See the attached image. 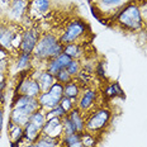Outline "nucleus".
Returning <instances> with one entry per match:
<instances>
[{
    "instance_id": "20e7f679",
    "label": "nucleus",
    "mask_w": 147,
    "mask_h": 147,
    "mask_svg": "<svg viewBox=\"0 0 147 147\" xmlns=\"http://www.w3.org/2000/svg\"><path fill=\"white\" fill-rule=\"evenodd\" d=\"M112 119V112L108 108L99 107L91 110L85 117V131L90 133H102L109 125Z\"/></svg>"
},
{
    "instance_id": "6e6552de",
    "label": "nucleus",
    "mask_w": 147,
    "mask_h": 147,
    "mask_svg": "<svg viewBox=\"0 0 147 147\" xmlns=\"http://www.w3.org/2000/svg\"><path fill=\"white\" fill-rule=\"evenodd\" d=\"M22 74H24V75H22V79L15 88V94H22V95H27L30 98H38L42 91L36 78L30 74V71Z\"/></svg>"
},
{
    "instance_id": "72a5a7b5",
    "label": "nucleus",
    "mask_w": 147,
    "mask_h": 147,
    "mask_svg": "<svg viewBox=\"0 0 147 147\" xmlns=\"http://www.w3.org/2000/svg\"><path fill=\"white\" fill-rule=\"evenodd\" d=\"M11 0H0V15H4V13L7 11V9L9 7V4H10Z\"/></svg>"
},
{
    "instance_id": "9d476101",
    "label": "nucleus",
    "mask_w": 147,
    "mask_h": 147,
    "mask_svg": "<svg viewBox=\"0 0 147 147\" xmlns=\"http://www.w3.org/2000/svg\"><path fill=\"white\" fill-rule=\"evenodd\" d=\"M98 100V91L94 88L91 86H86L82 88L81 94L78 99V103H76V108L80 109L84 115L86 117L91 110L95 109V104Z\"/></svg>"
},
{
    "instance_id": "f257e3e1",
    "label": "nucleus",
    "mask_w": 147,
    "mask_h": 147,
    "mask_svg": "<svg viewBox=\"0 0 147 147\" xmlns=\"http://www.w3.org/2000/svg\"><path fill=\"white\" fill-rule=\"evenodd\" d=\"M62 52L63 45L60 42L59 37L55 33H45V34L41 36L32 55L34 61L47 62L48 60L60 56Z\"/></svg>"
},
{
    "instance_id": "f3484780",
    "label": "nucleus",
    "mask_w": 147,
    "mask_h": 147,
    "mask_svg": "<svg viewBox=\"0 0 147 147\" xmlns=\"http://www.w3.org/2000/svg\"><path fill=\"white\" fill-rule=\"evenodd\" d=\"M81 90H82V88L79 85V82L75 79H72L71 81H69L67 84L63 85V96L70 98V99L78 102L79 96L81 94Z\"/></svg>"
},
{
    "instance_id": "a878e982",
    "label": "nucleus",
    "mask_w": 147,
    "mask_h": 147,
    "mask_svg": "<svg viewBox=\"0 0 147 147\" xmlns=\"http://www.w3.org/2000/svg\"><path fill=\"white\" fill-rule=\"evenodd\" d=\"M61 123H62V136H69V134H74L78 133L74 127L72 122L70 121V118L65 115L63 118H61Z\"/></svg>"
},
{
    "instance_id": "c756f323",
    "label": "nucleus",
    "mask_w": 147,
    "mask_h": 147,
    "mask_svg": "<svg viewBox=\"0 0 147 147\" xmlns=\"http://www.w3.org/2000/svg\"><path fill=\"white\" fill-rule=\"evenodd\" d=\"M76 103H78V102H75V100H72V99H70V98L62 96V99H61V102H60L59 105L61 107V108L65 109L67 113H69L70 110H72V109L76 107Z\"/></svg>"
},
{
    "instance_id": "4c0bfd02",
    "label": "nucleus",
    "mask_w": 147,
    "mask_h": 147,
    "mask_svg": "<svg viewBox=\"0 0 147 147\" xmlns=\"http://www.w3.org/2000/svg\"><path fill=\"white\" fill-rule=\"evenodd\" d=\"M59 147H61V146H59Z\"/></svg>"
},
{
    "instance_id": "412c9836",
    "label": "nucleus",
    "mask_w": 147,
    "mask_h": 147,
    "mask_svg": "<svg viewBox=\"0 0 147 147\" xmlns=\"http://www.w3.org/2000/svg\"><path fill=\"white\" fill-rule=\"evenodd\" d=\"M29 122L42 131L43 125L46 124V122H47V110H45L43 108H39L38 110H36V112L30 115Z\"/></svg>"
},
{
    "instance_id": "2f4dec72",
    "label": "nucleus",
    "mask_w": 147,
    "mask_h": 147,
    "mask_svg": "<svg viewBox=\"0 0 147 147\" xmlns=\"http://www.w3.org/2000/svg\"><path fill=\"white\" fill-rule=\"evenodd\" d=\"M9 61L8 60H3L0 61V81L1 80H5V74L8 72V69H9Z\"/></svg>"
},
{
    "instance_id": "b1692460",
    "label": "nucleus",
    "mask_w": 147,
    "mask_h": 147,
    "mask_svg": "<svg viewBox=\"0 0 147 147\" xmlns=\"http://www.w3.org/2000/svg\"><path fill=\"white\" fill-rule=\"evenodd\" d=\"M127 0H99V7L102 8V11L104 9H121L127 4Z\"/></svg>"
},
{
    "instance_id": "e433bc0d",
    "label": "nucleus",
    "mask_w": 147,
    "mask_h": 147,
    "mask_svg": "<svg viewBox=\"0 0 147 147\" xmlns=\"http://www.w3.org/2000/svg\"><path fill=\"white\" fill-rule=\"evenodd\" d=\"M1 23H3V22H1V15H0V26H1Z\"/></svg>"
},
{
    "instance_id": "4be33fe9",
    "label": "nucleus",
    "mask_w": 147,
    "mask_h": 147,
    "mask_svg": "<svg viewBox=\"0 0 147 147\" xmlns=\"http://www.w3.org/2000/svg\"><path fill=\"white\" fill-rule=\"evenodd\" d=\"M103 95L105 98H124V93L118 82H112L104 89Z\"/></svg>"
},
{
    "instance_id": "f704fd0d",
    "label": "nucleus",
    "mask_w": 147,
    "mask_h": 147,
    "mask_svg": "<svg viewBox=\"0 0 147 147\" xmlns=\"http://www.w3.org/2000/svg\"><path fill=\"white\" fill-rule=\"evenodd\" d=\"M3 123H4V105L0 104V131L3 128Z\"/></svg>"
},
{
    "instance_id": "f03ea898",
    "label": "nucleus",
    "mask_w": 147,
    "mask_h": 147,
    "mask_svg": "<svg viewBox=\"0 0 147 147\" xmlns=\"http://www.w3.org/2000/svg\"><path fill=\"white\" fill-rule=\"evenodd\" d=\"M114 20L122 29L129 32H136L143 28V18L136 1H128L122 7L114 17Z\"/></svg>"
},
{
    "instance_id": "1a4fd4ad",
    "label": "nucleus",
    "mask_w": 147,
    "mask_h": 147,
    "mask_svg": "<svg viewBox=\"0 0 147 147\" xmlns=\"http://www.w3.org/2000/svg\"><path fill=\"white\" fill-rule=\"evenodd\" d=\"M41 36H42L41 29L37 26H29L27 28H24L23 34H22V41H20L19 52L32 55L37 43H38L39 38H41Z\"/></svg>"
},
{
    "instance_id": "6ab92c4d",
    "label": "nucleus",
    "mask_w": 147,
    "mask_h": 147,
    "mask_svg": "<svg viewBox=\"0 0 147 147\" xmlns=\"http://www.w3.org/2000/svg\"><path fill=\"white\" fill-rule=\"evenodd\" d=\"M42 131L39 128H37L34 124H32L30 122L27 123V125L24 127V141L28 143H36L38 138L41 137Z\"/></svg>"
},
{
    "instance_id": "393cba45",
    "label": "nucleus",
    "mask_w": 147,
    "mask_h": 147,
    "mask_svg": "<svg viewBox=\"0 0 147 147\" xmlns=\"http://www.w3.org/2000/svg\"><path fill=\"white\" fill-rule=\"evenodd\" d=\"M46 71H47L48 74H51L52 76H56L57 74H59L62 69V66L60 65V62L57 61V59H51L48 60L47 62H46Z\"/></svg>"
},
{
    "instance_id": "bb28decb",
    "label": "nucleus",
    "mask_w": 147,
    "mask_h": 147,
    "mask_svg": "<svg viewBox=\"0 0 147 147\" xmlns=\"http://www.w3.org/2000/svg\"><path fill=\"white\" fill-rule=\"evenodd\" d=\"M81 141H82V145L84 147H95L96 146V137L94 133L86 132L85 131L84 133H81Z\"/></svg>"
},
{
    "instance_id": "423d86ee",
    "label": "nucleus",
    "mask_w": 147,
    "mask_h": 147,
    "mask_svg": "<svg viewBox=\"0 0 147 147\" xmlns=\"http://www.w3.org/2000/svg\"><path fill=\"white\" fill-rule=\"evenodd\" d=\"M62 96H63V85L56 81L50 88V90L41 93V95L37 99H38L41 108H43L45 110H51L56 108V107H59Z\"/></svg>"
},
{
    "instance_id": "c85d7f7f",
    "label": "nucleus",
    "mask_w": 147,
    "mask_h": 147,
    "mask_svg": "<svg viewBox=\"0 0 147 147\" xmlns=\"http://www.w3.org/2000/svg\"><path fill=\"white\" fill-rule=\"evenodd\" d=\"M55 79H56V81H57V82H60V84L65 85V84H67L69 81H71V80H72V76L70 75L69 72H67V70H66V69H63V70H61V71L57 74L56 76H55Z\"/></svg>"
},
{
    "instance_id": "dca6fc26",
    "label": "nucleus",
    "mask_w": 147,
    "mask_h": 147,
    "mask_svg": "<svg viewBox=\"0 0 147 147\" xmlns=\"http://www.w3.org/2000/svg\"><path fill=\"white\" fill-rule=\"evenodd\" d=\"M8 136H9V140H10V143H22L24 142V128L9 121Z\"/></svg>"
},
{
    "instance_id": "7c9ffc66",
    "label": "nucleus",
    "mask_w": 147,
    "mask_h": 147,
    "mask_svg": "<svg viewBox=\"0 0 147 147\" xmlns=\"http://www.w3.org/2000/svg\"><path fill=\"white\" fill-rule=\"evenodd\" d=\"M65 115H67V112L61 107H56V108L47 110V118H52V117H57V118H63Z\"/></svg>"
},
{
    "instance_id": "9b49d317",
    "label": "nucleus",
    "mask_w": 147,
    "mask_h": 147,
    "mask_svg": "<svg viewBox=\"0 0 147 147\" xmlns=\"http://www.w3.org/2000/svg\"><path fill=\"white\" fill-rule=\"evenodd\" d=\"M51 9V0H29V7L27 17L29 19L36 20L43 18L46 14H48Z\"/></svg>"
},
{
    "instance_id": "7ed1b4c3",
    "label": "nucleus",
    "mask_w": 147,
    "mask_h": 147,
    "mask_svg": "<svg viewBox=\"0 0 147 147\" xmlns=\"http://www.w3.org/2000/svg\"><path fill=\"white\" fill-rule=\"evenodd\" d=\"M23 30V24L3 20L0 26V47L8 51L10 55L19 53Z\"/></svg>"
},
{
    "instance_id": "473e14b6",
    "label": "nucleus",
    "mask_w": 147,
    "mask_h": 147,
    "mask_svg": "<svg viewBox=\"0 0 147 147\" xmlns=\"http://www.w3.org/2000/svg\"><path fill=\"white\" fill-rule=\"evenodd\" d=\"M104 63H105V62L100 61V62L95 66V71H94L100 79H105V76H107L105 75V65H104Z\"/></svg>"
},
{
    "instance_id": "39448f33",
    "label": "nucleus",
    "mask_w": 147,
    "mask_h": 147,
    "mask_svg": "<svg viewBox=\"0 0 147 147\" xmlns=\"http://www.w3.org/2000/svg\"><path fill=\"white\" fill-rule=\"evenodd\" d=\"M88 30H89V27L86 22L80 19H74L67 24L66 28L63 29V32L59 37L60 42L63 46L69 43H79L84 38V36L86 34Z\"/></svg>"
},
{
    "instance_id": "a211bd4d",
    "label": "nucleus",
    "mask_w": 147,
    "mask_h": 147,
    "mask_svg": "<svg viewBox=\"0 0 147 147\" xmlns=\"http://www.w3.org/2000/svg\"><path fill=\"white\" fill-rule=\"evenodd\" d=\"M63 53L70 56L72 60H79L80 61L84 56V47L82 43H69L63 46Z\"/></svg>"
},
{
    "instance_id": "cd10ccee",
    "label": "nucleus",
    "mask_w": 147,
    "mask_h": 147,
    "mask_svg": "<svg viewBox=\"0 0 147 147\" xmlns=\"http://www.w3.org/2000/svg\"><path fill=\"white\" fill-rule=\"evenodd\" d=\"M66 70H67V72H69L70 75L72 76V79L76 78V76H78V74L81 71V63H80V61H79V60H71V62L67 65Z\"/></svg>"
},
{
    "instance_id": "aec40b11",
    "label": "nucleus",
    "mask_w": 147,
    "mask_h": 147,
    "mask_svg": "<svg viewBox=\"0 0 147 147\" xmlns=\"http://www.w3.org/2000/svg\"><path fill=\"white\" fill-rule=\"evenodd\" d=\"M60 146L61 147H84L81 141V133L62 136L60 140Z\"/></svg>"
},
{
    "instance_id": "c9c22d12",
    "label": "nucleus",
    "mask_w": 147,
    "mask_h": 147,
    "mask_svg": "<svg viewBox=\"0 0 147 147\" xmlns=\"http://www.w3.org/2000/svg\"><path fill=\"white\" fill-rule=\"evenodd\" d=\"M23 147H36V143H28L27 142V145H24Z\"/></svg>"
},
{
    "instance_id": "f8f14e48",
    "label": "nucleus",
    "mask_w": 147,
    "mask_h": 147,
    "mask_svg": "<svg viewBox=\"0 0 147 147\" xmlns=\"http://www.w3.org/2000/svg\"><path fill=\"white\" fill-rule=\"evenodd\" d=\"M42 134H47L52 138L61 140L62 137V123H61V118L52 117L47 118V122L42 128Z\"/></svg>"
},
{
    "instance_id": "2eb2a0df",
    "label": "nucleus",
    "mask_w": 147,
    "mask_h": 147,
    "mask_svg": "<svg viewBox=\"0 0 147 147\" xmlns=\"http://www.w3.org/2000/svg\"><path fill=\"white\" fill-rule=\"evenodd\" d=\"M36 80H37V82H38L42 93L48 91L50 90V88L55 84V82H56L55 76H52L51 74H48L46 70H41V71L38 72V75L36 76Z\"/></svg>"
},
{
    "instance_id": "0eeeda50",
    "label": "nucleus",
    "mask_w": 147,
    "mask_h": 147,
    "mask_svg": "<svg viewBox=\"0 0 147 147\" xmlns=\"http://www.w3.org/2000/svg\"><path fill=\"white\" fill-rule=\"evenodd\" d=\"M29 7V0H11L4 13V20L13 23H23L27 18Z\"/></svg>"
},
{
    "instance_id": "4468645a",
    "label": "nucleus",
    "mask_w": 147,
    "mask_h": 147,
    "mask_svg": "<svg viewBox=\"0 0 147 147\" xmlns=\"http://www.w3.org/2000/svg\"><path fill=\"white\" fill-rule=\"evenodd\" d=\"M67 117H69L70 121L72 122L76 132L78 133H84L85 132V115L80 109H78L75 107L72 110H70V112L67 113Z\"/></svg>"
},
{
    "instance_id": "5701e85b",
    "label": "nucleus",
    "mask_w": 147,
    "mask_h": 147,
    "mask_svg": "<svg viewBox=\"0 0 147 147\" xmlns=\"http://www.w3.org/2000/svg\"><path fill=\"white\" fill-rule=\"evenodd\" d=\"M60 140L52 138L47 134H41V137L36 142V147H59Z\"/></svg>"
},
{
    "instance_id": "ddd939ff",
    "label": "nucleus",
    "mask_w": 147,
    "mask_h": 147,
    "mask_svg": "<svg viewBox=\"0 0 147 147\" xmlns=\"http://www.w3.org/2000/svg\"><path fill=\"white\" fill-rule=\"evenodd\" d=\"M33 61H34L33 55L19 52V53H17V59H15L14 66L19 72H27V71H30V70H32Z\"/></svg>"
}]
</instances>
